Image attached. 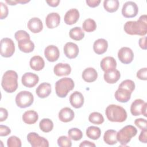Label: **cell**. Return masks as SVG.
Masks as SVG:
<instances>
[{
	"label": "cell",
	"mask_w": 147,
	"mask_h": 147,
	"mask_svg": "<svg viewBox=\"0 0 147 147\" xmlns=\"http://www.w3.org/2000/svg\"><path fill=\"white\" fill-rule=\"evenodd\" d=\"M34 100L33 94L28 91H22L16 96V103L20 108H26L30 106Z\"/></svg>",
	"instance_id": "6"
},
{
	"label": "cell",
	"mask_w": 147,
	"mask_h": 147,
	"mask_svg": "<svg viewBox=\"0 0 147 147\" xmlns=\"http://www.w3.org/2000/svg\"><path fill=\"white\" fill-rule=\"evenodd\" d=\"M86 3L87 5L91 7H95L98 6L100 3V0H87Z\"/></svg>",
	"instance_id": "48"
},
{
	"label": "cell",
	"mask_w": 147,
	"mask_h": 147,
	"mask_svg": "<svg viewBox=\"0 0 147 147\" xmlns=\"http://www.w3.org/2000/svg\"><path fill=\"white\" fill-rule=\"evenodd\" d=\"M147 103L142 99H137L134 100L130 106V112L134 116H138L142 114L146 117Z\"/></svg>",
	"instance_id": "8"
},
{
	"label": "cell",
	"mask_w": 147,
	"mask_h": 147,
	"mask_svg": "<svg viewBox=\"0 0 147 147\" xmlns=\"http://www.w3.org/2000/svg\"><path fill=\"white\" fill-rule=\"evenodd\" d=\"M5 2L10 5H16L17 3H19L18 0H14V1H9V0H6Z\"/></svg>",
	"instance_id": "52"
},
{
	"label": "cell",
	"mask_w": 147,
	"mask_h": 147,
	"mask_svg": "<svg viewBox=\"0 0 147 147\" xmlns=\"http://www.w3.org/2000/svg\"><path fill=\"white\" fill-rule=\"evenodd\" d=\"M69 37L76 41H80L84 37V33L80 27H74L72 28L69 32Z\"/></svg>",
	"instance_id": "33"
},
{
	"label": "cell",
	"mask_w": 147,
	"mask_h": 147,
	"mask_svg": "<svg viewBox=\"0 0 147 147\" xmlns=\"http://www.w3.org/2000/svg\"><path fill=\"white\" fill-rule=\"evenodd\" d=\"M39 127L41 130L44 133L50 132L53 128V123L49 118H44L39 123Z\"/></svg>",
	"instance_id": "34"
},
{
	"label": "cell",
	"mask_w": 147,
	"mask_h": 147,
	"mask_svg": "<svg viewBox=\"0 0 147 147\" xmlns=\"http://www.w3.org/2000/svg\"><path fill=\"white\" fill-rule=\"evenodd\" d=\"M131 92L123 88L118 87V90L115 92V98L117 100L122 103L128 102L131 98Z\"/></svg>",
	"instance_id": "23"
},
{
	"label": "cell",
	"mask_w": 147,
	"mask_h": 147,
	"mask_svg": "<svg viewBox=\"0 0 147 147\" xmlns=\"http://www.w3.org/2000/svg\"><path fill=\"white\" fill-rule=\"evenodd\" d=\"M20 50L24 53L32 52L34 49V44L30 39H24L18 42Z\"/></svg>",
	"instance_id": "29"
},
{
	"label": "cell",
	"mask_w": 147,
	"mask_h": 147,
	"mask_svg": "<svg viewBox=\"0 0 147 147\" xmlns=\"http://www.w3.org/2000/svg\"><path fill=\"white\" fill-rule=\"evenodd\" d=\"M38 119L37 113L34 110H28L22 115L23 121L28 125L35 123Z\"/></svg>",
	"instance_id": "28"
},
{
	"label": "cell",
	"mask_w": 147,
	"mask_h": 147,
	"mask_svg": "<svg viewBox=\"0 0 147 147\" xmlns=\"http://www.w3.org/2000/svg\"><path fill=\"white\" fill-rule=\"evenodd\" d=\"M101 69L104 72H107L110 70L116 69L117 62L115 59L111 56H107L102 59L100 61Z\"/></svg>",
	"instance_id": "18"
},
{
	"label": "cell",
	"mask_w": 147,
	"mask_h": 147,
	"mask_svg": "<svg viewBox=\"0 0 147 147\" xmlns=\"http://www.w3.org/2000/svg\"><path fill=\"white\" fill-rule=\"evenodd\" d=\"M69 102L74 108H80L84 103V96L81 92L74 91L69 96Z\"/></svg>",
	"instance_id": "17"
},
{
	"label": "cell",
	"mask_w": 147,
	"mask_h": 147,
	"mask_svg": "<svg viewBox=\"0 0 147 147\" xmlns=\"http://www.w3.org/2000/svg\"><path fill=\"white\" fill-rule=\"evenodd\" d=\"M44 55L48 61L54 62L57 60L60 56V52L58 48L53 45L47 47L44 51Z\"/></svg>",
	"instance_id": "13"
},
{
	"label": "cell",
	"mask_w": 147,
	"mask_h": 147,
	"mask_svg": "<svg viewBox=\"0 0 147 147\" xmlns=\"http://www.w3.org/2000/svg\"><path fill=\"white\" fill-rule=\"evenodd\" d=\"M104 80L109 84H114L116 83L121 77V74L119 71L116 69L105 72Z\"/></svg>",
	"instance_id": "25"
},
{
	"label": "cell",
	"mask_w": 147,
	"mask_h": 147,
	"mask_svg": "<svg viewBox=\"0 0 147 147\" xmlns=\"http://www.w3.org/2000/svg\"><path fill=\"white\" fill-rule=\"evenodd\" d=\"M117 131L113 129H109L105 131L103 136V140L108 145H114L117 143Z\"/></svg>",
	"instance_id": "30"
},
{
	"label": "cell",
	"mask_w": 147,
	"mask_h": 147,
	"mask_svg": "<svg viewBox=\"0 0 147 147\" xmlns=\"http://www.w3.org/2000/svg\"><path fill=\"white\" fill-rule=\"evenodd\" d=\"M79 12L76 9H71L67 11L64 16V21L67 25H73L75 24L79 18Z\"/></svg>",
	"instance_id": "16"
},
{
	"label": "cell",
	"mask_w": 147,
	"mask_h": 147,
	"mask_svg": "<svg viewBox=\"0 0 147 147\" xmlns=\"http://www.w3.org/2000/svg\"><path fill=\"white\" fill-rule=\"evenodd\" d=\"M86 135L89 138L96 140L100 137L101 135V130L98 127L91 126L87 129Z\"/></svg>",
	"instance_id": "32"
},
{
	"label": "cell",
	"mask_w": 147,
	"mask_h": 147,
	"mask_svg": "<svg viewBox=\"0 0 147 147\" xmlns=\"http://www.w3.org/2000/svg\"><path fill=\"white\" fill-rule=\"evenodd\" d=\"M29 64L32 69L38 71L44 68L45 66V62L42 57L36 55L30 59Z\"/></svg>",
	"instance_id": "27"
},
{
	"label": "cell",
	"mask_w": 147,
	"mask_h": 147,
	"mask_svg": "<svg viewBox=\"0 0 147 147\" xmlns=\"http://www.w3.org/2000/svg\"><path fill=\"white\" fill-rule=\"evenodd\" d=\"M119 1L118 0H105L103 2L105 9L109 13L116 11L119 7Z\"/></svg>",
	"instance_id": "31"
},
{
	"label": "cell",
	"mask_w": 147,
	"mask_h": 147,
	"mask_svg": "<svg viewBox=\"0 0 147 147\" xmlns=\"http://www.w3.org/2000/svg\"><path fill=\"white\" fill-rule=\"evenodd\" d=\"M8 117V112L5 108H0V121L3 122L5 121Z\"/></svg>",
	"instance_id": "46"
},
{
	"label": "cell",
	"mask_w": 147,
	"mask_h": 147,
	"mask_svg": "<svg viewBox=\"0 0 147 147\" xmlns=\"http://www.w3.org/2000/svg\"><path fill=\"white\" fill-rule=\"evenodd\" d=\"M14 37L18 42L24 39H30L29 34L23 30H20L16 32L14 34Z\"/></svg>",
	"instance_id": "41"
},
{
	"label": "cell",
	"mask_w": 147,
	"mask_h": 147,
	"mask_svg": "<svg viewBox=\"0 0 147 147\" xmlns=\"http://www.w3.org/2000/svg\"><path fill=\"white\" fill-rule=\"evenodd\" d=\"M146 134H147V130H141L140 134L138 137V140L140 141L143 143L147 142V138H146Z\"/></svg>",
	"instance_id": "47"
},
{
	"label": "cell",
	"mask_w": 147,
	"mask_h": 147,
	"mask_svg": "<svg viewBox=\"0 0 147 147\" xmlns=\"http://www.w3.org/2000/svg\"><path fill=\"white\" fill-rule=\"evenodd\" d=\"M118 57L122 63L127 64L133 61L134 53L130 48L128 47H122L118 51Z\"/></svg>",
	"instance_id": "11"
},
{
	"label": "cell",
	"mask_w": 147,
	"mask_h": 147,
	"mask_svg": "<svg viewBox=\"0 0 147 147\" xmlns=\"http://www.w3.org/2000/svg\"><path fill=\"white\" fill-rule=\"evenodd\" d=\"M138 12L137 5L132 1L125 2L122 9V16L125 18H133L136 17Z\"/></svg>",
	"instance_id": "10"
},
{
	"label": "cell",
	"mask_w": 147,
	"mask_h": 147,
	"mask_svg": "<svg viewBox=\"0 0 147 147\" xmlns=\"http://www.w3.org/2000/svg\"><path fill=\"white\" fill-rule=\"evenodd\" d=\"M120 88H123L126 90H127L130 92L132 93V92L135 89V83L134 82L130 79H126L123 81H122L121 84L119 85V87Z\"/></svg>",
	"instance_id": "38"
},
{
	"label": "cell",
	"mask_w": 147,
	"mask_h": 147,
	"mask_svg": "<svg viewBox=\"0 0 147 147\" xmlns=\"http://www.w3.org/2000/svg\"><path fill=\"white\" fill-rule=\"evenodd\" d=\"M137 133V129L132 125H126L117 133V141L121 145L125 146L128 144L131 138L134 137Z\"/></svg>",
	"instance_id": "5"
},
{
	"label": "cell",
	"mask_w": 147,
	"mask_h": 147,
	"mask_svg": "<svg viewBox=\"0 0 147 147\" xmlns=\"http://www.w3.org/2000/svg\"><path fill=\"white\" fill-rule=\"evenodd\" d=\"M15 45L11 38L5 37L1 40V55L4 57H10L14 53Z\"/></svg>",
	"instance_id": "7"
},
{
	"label": "cell",
	"mask_w": 147,
	"mask_h": 147,
	"mask_svg": "<svg viewBox=\"0 0 147 147\" xmlns=\"http://www.w3.org/2000/svg\"><path fill=\"white\" fill-rule=\"evenodd\" d=\"M28 141L33 147H48V141L43 137L40 136L35 132H30L27 136Z\"/></svg>",
	"instance_id": "9"
},
{
	"label": "cell",
	"mask_w": 147,
	"mask_h": 147,
	"mask_svg": "<svg viewBox=\"0 0 147 147\" xmlns=\"http://www.w3.org/2000/svg\"><path fill=\"white\" fill-rule=\"evenodd\" d=\"M147 17L142 15L137 21H127L124 25L125 32L130 35L145 36L147 33Z\"/></svg>",
	"instance_id": "1"
},
{
	"label": "cell",
	"mask_w": 147,
	"mask_h": 147,
	"mask_svg": "<svg viewBox=\"0 0 147 147\" xmlns=\"http://www.w3.org/2000/svg\"><path fill=\"white\" fill-rule=\"evenodd\" d=\"M108 48V42L104 38L96 40L93 45V49L98 55H102L105 53Z\"/></svg>",
	"instance_id": "24"
},
{
	"label": "cell",
	"mask_w": 147,
	"mask_h": 147,
	"mask_svg": "<svg viewBox=\"0 0 147 147\" xmlns=\"http://www.w3.org/2000/svg\"><path fill=\"white\" fill-rule=\"evenodd\" d=\"M82 76L85 82L91 83L96 80L98 78V73L94 68L88 67L83 71Z\"/></svg>",
	"instance_id": "26"
},
{
	"label": "cell",
	"mask_w": 147,
	"mask_h": 147,
	"mask_svg": "<svg viewBox=\"0 0 147 147\" xmlns=\"http://www.w3.org/2000/svg\"><path fill=\"white\" fill-rule=\"evenodd\" d=\"M28 29L33 33L40 32L43 29L42 22L37 17H33L30 19L27 24Z\"/></svg>",
	"instance_id": "20"
},
{
	"label": "cell",
	"mask_w": 147,
	"mask_h": 147,
	"mask_svg": "<svg viewBox=\"0 0 147 147\" xmlns=\"http://www.w3.org/2000/svg\"><path fill=\"white\" fill-rule=\"evenodd\" d=\"M17 80L18 75L16 71L13 70L6 71L2 76L1 82L3 90L8 93L14 92L18 87Z\"/></svg>",
	"instance_id": "3"
},
{
	"label": "cell",
	"mask_w": 147,
	"mask_h": 147,
	"mask_svg": "<svg viewBox=\"0 0 147 147\" xmlns=\"http://www.w3.org/2000/svg\"><path fill=\"white\" fill-rule=\"evenodd\" d=\"M134 124L141 130H146L147 128V122L145 119L138 118L134 121Z\"/></svg>",
	"instance_id": "42"
},
{
	"label": "cell",
	"mask_w": 147,
	"mask_h": 147,
	"mask_svg": "<svg viewBox=\"0 0 147 147\" xmlns=\"http://www.w3.org/2000/svg\"><path fill=\"white\" fill-rule=\"evenodd\" d=\"M60 22V17L57 13H51L45 18V24L49 29H53L58 26Z\"/></svg>",
	"instance_id": "15"
},
{
	"label": "cell",
	"mask_w": 147,
	"mask_h": 147,
	"mask_svg": "<svg viewBox=\"0 0 147 147\" xmlns=\"http://www.w3.org/2000/svg\"><path fill=\"white\" fill-rule=\"evenodd\" d=\"M11 133L10 129L5 125H0V136L3 137V136H7L9 134H10Z\"/></svg>",
	"instance_id": "45"
},
{
	"label": "cell",
	"mask_w": 147,
	"mask_h": 147,
	"mask_svg": "<svg viewBox=\"0 0 147 147\" xmlns=\"http://www.w3.org/2000/svg\"><path fill=\"white\" fill-rule=\"evenodd\" d=\"M83 29L87 32H92L96 28V24L95 21L91 18L86 19L83 23Z\"/></svg>",
	"instance_id": "36"
},
{
	"label": "cell",
	"mask_w": 147,
	"mask_h": 147,
	"mask_svg": "<svg viewBox=\"0 0 147 147\" xmlns=\"http://www.w3.org/2000/svg\"><path fill=\"white\" fill-rule=\"evenodd\" d=\"M63 50L66 57L70 59L76 57L79 54L78 46L72 42H67L64 46Z\"/></svg>",
	"instance_id": "14"
},
{
	"label": "cell",
	"mask_w": 147,
	"mask_h": 147,
	"mask_svg": "<svg viewBox=\"0 0 147 147\" xmlns=\"http://www.w3.org/2000/svg\"><path fill=\"white\" fill-rule=\"evenodd\" d=\"M146 37L144 36V37L140 38V40H139V41H138L139 46L141 48H142V49H144V50H145L146 49Z\"/></svg>",
	"instance_id": "49"
},
{
	"label": "cell",
	"mask_w": 147,
	"mask_h": 147,
	"mask_svg": "<svg viewBox=\"0 0 147 147\" xmlns=\"http://www.w3.org/2000/svg\"><path fill=\"white\" fill-rule=\"evenodd\" d=\"M51 92V85L49 83L44 82L41 83L36 88V93L40 98L48 97Z\"/></svg>",
	"instance_id": "21"
},
{
	"label": "cell",
	"mask_w": 147,
	"mask_h": 147,
	"mask_svg": "<svg viewBox=\"0 0 147 147\" xmlns=\"http://www.w3.org/2000/svg\"><path fill=\"white\" fill-rule=\"evenodd\" d=\"M95 146L96 145H95V144H94V143H92L90 141H87V140L83 141L79 145L80 147H83V146H94V147H95Z\"/></svg>",
	"instance_id": "50"
},
{
	"label": "cell",
	"mask_w": 147,
	"mask_h": 147,
	"mask_svg": "<svg viewBox=\"0 0 147 147\" xmlns=\"http://www.w3.org/2000/svg\"><path fill=\"white\" fill-rule=\"evenodd\" d=\"M68 134L69 137L74 141H79L81 140L83 137L82 131L76 127L70 129L68 131Z\"/></svg>",
	"instance_id": "37"
},
{
	"label": "cell",
	"mask_w": 147,
	"mask_h": 147,
	"mask_svg": "<svg viewBox=\"0 0 147 147\" xmlns=\"http://www.w3.org/2000/svg\"><path fill=\"white\" fill-rule=\"evenodd\" d=\"M106 115L109 121L113 122H123L127 118V113L122 106L110 105L105 110Z\"/></svg>",
	"instance_id": "2"
},
{
	"label": "cell",
	"mask_w": 147,
	"mask_h": 147,
	"mask_svg": "<svg viewBox=\"0 0 147 147\" xmlns=\"http://www.w3.org/2000/svg\"><path fill=\"white\" fill-rule=\"evenodd\" d=\"M0 7H1V15H0V18L1 20H3L7 17L8 16V8L7 6L3 3V2H0Z\"/></svg>",
	"instance_id": "43"
},
{
	"label": "cell",
	"mask_w": 147,
	"mask_h": 147,
	"mask_svg": "<svg viewBox=\"0 0 147 147\" xmlns=\"http://www.w3.org/2000/svg\"><path fill=\"white\" fill-rule=\"evenodd\" d=\"M53 72L57 76H67L70 74L71 72V68L67 63H60L54 67Z\"/></svg>",
	"instance_id": "19"
},
{
	"label": "cell",
	"mask_w": 147,
	"mask_h": 147,
	"mask_svg": "<svg viewBox=\"0 0 147 147\" xmlns=\"http://www.w3.org/2000/svg\"><path fill=\"white\" fill-rule=\"evenodd\" d=\"M137 77L143 80H146L147 79V68H142L138 70L137 72Z\"/></svg>",
	"instance_id": "44"
},
{
	"label": "cell",
	"mask_w": 147,
	"mask_h": 147,
	"mask_svg": "<svg viewBox=\"0 0 147 147\" xmlns=\"http://www.w3.org/2000/svg\"><path fill=\"white\" fill-rule=\"evenodd\" d=\"M57 144L60 147H71L72 146V142L68 137L62 136L57 139Z\"/></svg>",
	"instance_id": "40"
},
{
	"label": "cell",
	"mask_w": 147,
	"mask_h": 147,
	"mask_svg": "<svg viewBox=\"0 0 147 147\" xmlns=\"http://www.w3.org/2000/svg\"><path fill=\"white\" fill-rule=\"evenodd\" d=\"M88 120L93 124L101 125L104 122V118L100 113L98 112H93L90 114Z\"/></svg>",
	"instance_id": "35"
},
{
	"label": "cell",
	"mask_w": 147,
	"mask_h": 147,
	"mask_svg": "<svg viewBox=\"0 0 147 147\" xmlns=\"http://www.w3.org/2000/svg\"><path fill=\"white\" fill-rule=\"evenodd\" d=\"M46 2L48 4L49 6L51 7H56L59 5L60 3L59 0H53V1H47Z\"/></svg>",
	"instance_id": "51"
},
{
	"label": "cell",
	"mask_w": 147,
	"mask_h": 147,
	"mask_svg": "<svg viewBox=\"0 0 147 147\" xmlns=\"http://www.w3.org/2000/svg\"><path fill=\"white\" fill-rule=\"evenodd\" d=\"M75 117L74 111L69 107H64L59 113V118L63 122H68L72 121Z\"/></svg>",
	"instance_id": "22"
},
{
	"label": "cell",
	"mask_w": 147,
	"mask_h": 147,
	"mask_svg": "<svg viewBox=\"0 0 147 147\" xmlns=\"http://www.w3.org/2000/svg\"><path fill=\"white\" fill-rule=\"evenodd\" d=\"M7 145L8 147H21V140L16 136H11L7 140Z\"/></svg>",
	"instance_id": "39"
},
{
	"label": "cell",
	"mask_w": 147,
	"mask_h": 147,
	"mask_svg": "<svg viewBox=\"0 0 147 147\" xmlns=\"http://www.w3.org/2000/svg\"><path fill=\"white\" fill-rule=\"evenodd\" d=\"M39 78L38 75L32 72L25 73L21 78V82L22 84L28 88H32L34 87L38 82Z\"/></svg>",
	"instance_id": "12"
},
{
	"label": "cell",
	"mask_w": 147,
	"mask_h": 147,
	"mask_svg": "<svg viewBox=\"0 0 147 147\" xmlns=\"http://www.w3.org/2000/svg\"><path fill=\"white\" fill-rule=\"evenodd\" d=\"M74 82L71 78H61L57 80L55 84L56 95L60 98H65L68 92L74 89Z\"/></svg>",
	"instance_id": "4"
}]
</instances>
